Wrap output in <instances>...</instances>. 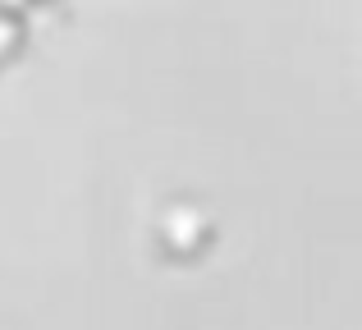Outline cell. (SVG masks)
<instances>
[{
  "instance_id": "cell-1",
  "label": "cell",
  "mask_w": 362,
  "mask_h": 330,
  "mask_svg": "<svg viewBox=\"0 0 362 330\" xmlns=\"http://www.w3.org/2000/svg\"><path fill=\"white\" fill-rule=\"evenodd\" d=\"M9 37H14V28H9V23H0V42H9Z\"/></svg>"
}]
</instances>
